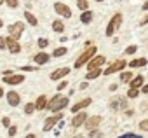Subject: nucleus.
Returning <instances> with one entry per match:
<instances>
[{
  "instance_id": "nucleus-42",
  "label": "nucleus",
  "mask_w": 148,
  "mask_h": 138,
  "mask_svg": "<svg viewBox=\"0 0 148 138\" xmlns=\"http://www.w3.org/2000/svg\"><path fill=\"white\" fill-rule=\"evenodd\" d=\"M25 7H26V11H30V9H32V2H28V0H26V2H25Z\"/></svg>"
},
{
  "instance_id": "nucleus-30",
  "label": "nucleus",
  "mask_w": 148,
  "mask_h": 138,
  "mask_svg": "<svg viewBox=\"0 0 148 138\" xmlns=\"http://www.w3.org/2000/svg\"><path fill=\"white\" fill-rule=\"evenodd\" d=\"M37 46H38L40 49H45V47L49 46V40H47V39H44V37H40V39H38V42H37Z\"/></svg>"
},
{
  "instance_id": "nucleus-24",
  "label": "nucleus",
  "mask_w": 148,
  "mask_h": 138,
  "mask_svg": "<svg viewBox=\"0 0 148 138\" xmlns=\"http://www.w3.org/2000/svg\"><path fill=\"white\" fill-rule=\"evenodd\" d=\"M66 52H68L66 47H56V49L52 51V56H54V58H61V56H64Z\"/></svg>"
},
{
  "instance_id": "nucleus-49",
  "label": "nucleus",
  "mask_w": 148,
  "mask_h": 138,
  "mask_svg": "<svg viewBox=\"0 0 148 138\" xmlns=\"http://www.w3.org/2000/svg\"><path fill=\"white\" fill-rule=\"evenodd\" d=\"M73 138H86L84 135H77V136H73Z\"/></svg>"
},
{
  "instance_id": "nucleus-18",
  "label": "nucleus",
  "mask_w": 148,
  "mask_h": 138,
  "mask_svg": "<svg viewBox=\"0 0 148 138\" xmlns=\"http://www.w3.org/2000/svg\"><path fill=\"white\" fill-rule=\"evenodd\" d=\"M92 18H94V14H92V11H82V14H80V21L84 23V25H89L91 21H92Z\"/></svg>"
},
{
  "instance_id": "nucleus-26",
  "label": "nucleus",
  "mask_w": 148,
  "mask_h": 138,
  "mask_svg": "<svg viewBox=\"0 0 148 138\" xmlns=\"http://www.w3.org/2000/svg\"><path fill=\"white\" fill-rule=\"evenodd\" d=\"M138 96H139V89L138 88H131L127 91V98H138Z\"/></svg>"
},
{
  "instance_id": "nucleus-37",
  "label": "nucleus",
  "mask_w": 148,
  "mask_h": 138,
  "mask_svg": "<svg viewBox=\"0 0 148 138\" xmlns=\"http://www.w3.org/2000/svg\"><path fill=\"white\" fill-rule=\"evenodd\" d=\"M21 70H25V72H35L37 68L35 66H21Z\"/></svg>"
},
{
  "instance_id": "nucleus-1",
  "label": "nucleus",
  "mask_w": 148,
  "mask_h": 138,
  "mask_svg": "<svg viewBox=\"0 0 148 138\" xmlns=\"http://www.w3.org/2000/svg\"><path fill=\"white\" fill-rule=\"evenodd\" d=\"M68 96H64V95H54L51 100H49V105H47V108L51 110V112H59V110H63L64 107H68Z\"/></svg>"
},
{
  "instance_id": "nucleus-35",
  "label": "nucleus",
  "mask_w": 148,
  "mask_h": 138,
  "mask_svg": "<svg viewBox=\"0 0 148 138\" xmlns=\"http://www.w3.org/2000/svg\"><path fill=\"white\" fill-rule=\"evenodd\" d=\"M120 138H139V135H134V133H125V135H122Z\"/></svg>"
},
{
  "instance_id": "nucleus-22",
  "label": "nucleus",
  "mask_w": 148,
  "mask_h": 138,
  "mask_svg": "<svg viewBox=\"0 0 148 138\" xmlns=\"http://www.w3.org/2000/svg\"><path fill=\"white\" fill-rule=\"evenodd\" d=\"M52 30H54L56 33H63V32H64V23H63L61 19H54V21H52Z\"/></svg>"
},
{
  "instance_id": "nucleus-7",
  "label": "nucleus",
  "mask_w": 148,
  "mask_h": 138,
  "mask_svg": "<svg viewBox=\"0 0 148 138\" xmlns=\"http://www.w3.org/2000/svg\"><path fill=\"white\" fill-rule=\"evenodd\" d=\"M106 63V58L103 56V54H94L92 58H91V61L87 63V68H89V70H92V68H101L103 65Z\"/></svg>"
},
{
  "instance_id": "nucleus-10",
  "label": "nucleus",
  "mask_w": 148,
  "mask_h": 138,
  "mask_svg": "<svg viewBox=\"0 0 148 138\" xmlns=\"http://www.w3.org/2000/svg\"><path fill=\"white\" fill-rule=\"evenodd\" d=\"M63 119V114H56V115H51V117H47L45 119V122H44V131H51L59 121Z\"/></svg>"
},
{
  "instance_id": "nucleus-34",
  "label": "nucleus",
  "mask_w": 148,
  "mask_h": 138,
  "mask_svg": "<svg viewBox=\"0 0 148 138\" xmlns=\"http://www.w3.org/2000/svg\"><path fill=\"white\" fill-rule=\"evenodd\" d=\"M2 126H4V128H9V126H11V119H9V117H4V119H2Z\"/></svg>"
},
{
  "instance_id": "nucleus-3",
  "label": "nucleus",
  "mask_w": 148,
  "mask_h": 138,
  "mask_svg": "<svg viewBox=\"0 0 148 138\" xmlns=\"http://www.w3.org/2000/svg\"><path fill=\"white\" fill-rule=\"evenodd\" d=\"M122 14L120 12H117V14H113L112 16V19H110V23H108V26H106V32H105V35L106 37H112V35H115V32L120 28V25H122Z\"/></svg>"
},
{
  "instance_id": "nucleus-39",
  "label": "nucleus",
  "mask_w": 148,
  "mask_h": 138,
  "mask_svg": "<svg viewBox=\"0 0 148 138\" xmlns=\"http://www.w3.org/2000/svg\"><path fill=\"white\" fill-rule=\"evenodd\" d=\"M141 93L148 95V84H143V86H141Z\"/></svg>"
},
{
  "instance_id": "nucleus-33",
  "label": "nucleus",
  "mask_w": 148,
  "mask_h": 138,
  "mask_svg": "<svg viewBox=\"0 0 148 138\" xmlns=\"http://www.w3.org/2000/svg\"><path fill=\"white\" fill-rule=\"evenodd\" d=\"M16 133H18V128L16 126H9V136L12 138V136H16Z\"/></svg>"
},
{
  "instance_id": "nucleus-47",
  "label": "nucleus",
  "mask_w": 148,
  "mask_h": 138,
  "mask_svg": "<svg viewBox=\"0 0 148 138\" xmlns=\"http://www.w3.org/2000/svg\"><path fill=\"white\" fill-rule=\"evenodd\" d=\"M25 138H35V135H33V133H28V135H26Z\"/></svg>"
},
{
  "instance_id": "nucleus-17",
  "label": "nucleus",
  "mask_w": 148,
  "mask_h": 138,
  "mask_svg": "<svg viewBox=\"0 0 148 138\" xmlns=\"http://www.w3.org/2000/svg\"><path fill=\"white\" fill-rule=\"evenodd\" d=\"M47 105H49V98L45 95H40L35 101V110H44V108H47Z\"/></svg>"
},
{
  "instance_id": "nucleus-4",
  "label": "nucleus",
  "mask_w": 148,
  "mask_h": 138,
  "mask_svg": "<svg viewBox=\"0 0 148 138\" xmlns=\"http://www.w3.org/2000/svg\"><path fill=\"white\" fill-rule=\"evenodd\" d=\"M125 66H127V61L125 59H117V61H113V63H110L106 66V70H103V75H112L115 72H122Z\"/></svg>"
},
{
  "instance_id": "nucleus-38",
  "label": "nucleus",
  "mask_w": 148,
  "mask_h": 138,
  "mask_svg": "<svg viewBox=\"0 0 148 138\" xmlns=\"http://www.w3.org/2000/svg\"><path fill=\"white\" fill-rule=\"evenodd\" d=\"M0 49H7V44H5V39L0 37Z\"/></svg>"
},
{
  "instance_id": "nucleus-51",
  "label": "nucleus",
  "mask_w": 148,
  "mask_h": 138,
  "mask_svg": "<svg viewBox=\"0 0 148 138\" xmlns=\"http://www.w3.org/2000/svg\"><path fill=\"white\" fill-rule=\"evenodd\" d=\"M94 2H105V0H94Z\"/></svg>"
},
{
  "instance_id": "nucleus-53",
  "label": "nucleus",
  "mask_w": 148,
  "mask_h": 138,
  "mask_svg": "<svg viewBox=\"0 0 148 138\" xmlns=\"http://www.w3.org/2000/svg\"><path fill=\"white\" fill-rule=\"evenodd\" d=\"M25 2H26V0H25Z\"/></svg>"
},
{
  "instance_id": "nucleus-19",
  "label": "nucleus",
  "mask_w": 148,
  "mask_h": 138,
  "mask_svg": "<svg viewBox=\"0 0 148 138\" xmlns=\"http://www.w3.org/2000/svg\"><path fill=\"white\" fill-rule=\"evenodd\" d=\"M146 65H148V59L146 58H136V59H132L129 63L131 68H139V66H146Z\"/></svg>"
},
{
  "instance_id": "nucleus-9",
  "label": "nucleus",
  "mask_w": 148,
  "mask_h": 138,
  "mask_svg": "<svg viewBox=\"0 0 148 138\" xmlns=\"http://www.w3.org/2000/svg\"><path fill=\"white\" fill-rule=\"evenodd\" d=\"M70 72H71L70 66H61V68H58V70H54L49 77H51V81H61V79H64Z\"/></svg>"
},
{
  "instance_id": "nucleus-52",
  "label": "nucleus",
  "mask_w": 148,
  "mask_h": 138,
  "mask_svg": "<svg viewBox=\"0 0 148 138\" xmlns=\"http://www.w3.org/2000/svg\"><path fill=\"white\" fill-rule=\"evenodd\" d=\"M2 4H4V0H0V6H2Z\"/></svg>"
},
{
  "instance_id": "nucleus-41",
  "label": "nucleus",
  "mask_w": 148,
  "mask_h": 138,
  "mask_svg": "<svg viewBox=\"0 0 148 138\" xmlns=\"http://www.w3.org/2000/svg\"><path fill=\"white\" fill-rule=\"evenodd\" d=\"M146 23H148V16H145V18L139 21V25H141V26H143V25H146Z\"/></svg>"
},
{
  "instance_id": "nucleus-14",
  "label": "nucleus",
  "mask_w": 148,
  "mask_h": 138,
  "mask_svg": "<svg viewBox=\"0 0 148 138\" xmlns=\"http://www.w3.org/2000/svg\"><path fill=\"white\" fill-rule=\"evenodd\" d=\"M99 122H101V115H91V117H87V121L84 122V126L91 131V129H96L99 126Z\"/></svg>"
},
{
  "instance_id": "nucleus-15",
  "label": "nucleus",
  "mask_w": 148,
  "mask_h": 138,
  "mask_svg": "<svg viewBox=\"0 0 148 138\" xmlns=\"http://www.w3.org/2000/svg\"><path fill=\"white\" fill-rule=\"evenodd\" d=\"M92 103V98H84V100H80V101H77L75 105L71 107V112L73 114H77V112H80V110H84L86 107H89Z\"/></svg>"
},
{
  "instance_id": "nucleus-11",
  "label": "nucleus",
  "mask_w": 148,
  "mask_h": 138,
  "mask_svg": "<svg viewBox=\"0 0 148 138\" xmlns=\"http://www.w3.org/2000/svg\"><path fill=\"white\" fill-rule=\"evenodd\" d=\"M5 44H7V49H9L12 54L21 52V46H19V42H18L16 39H12L11 35H9V37H5Z\"/></svg>"
},
{
  "instance_id": "nucleus-29",
  "label": "nucleus",
  "mask_w": 148,
  "mask_h": 138,
  "mask_svg": "<svg viewBox=\"0 0 148 138\" xmlns=\"http://www.w3.org/2000/svg\"><path fill=\"white\" fill-rule=\"evenodd\" d=\"M33 112H35V103H26V105H25V114L30 115V114H33Z\"/></svg>"
},
{
  "instance_id": "nucleus-20",
  "label": "nucleus",
  "mask_w": 148,
  "mask_h": 138,
  "mask_svg": "<svg viewBox=\"0 0 148 138\" xmlns=\"http://www.w3.org/2000/svg\"><path fill=\"white\" fill-rule=\"evenodd\" d=\"M145 84V77L143 75H138V77H132L131 79V82H129V86L131 88H138V89H141V86Z\"/></svg>"
},
{
  "instance_id": "nucleus-2",
  "label": "nucleus",
  "mask_w": 148,
  "mask_h": 138,
  "mask_svg": "<svg viewBox=\"0 0 148 138\" xmlns=\"http://www.w3.org/2000/svg\"><path fill=\"white\" fill-rule=\"evenodd\" d=\"M96 46H89V47H86V51L77 58V61H75V65H73V66H75V68H82L84 65H87L89 61H91V58L96 54Z\"/></svg>"
},
{
  "instance_id": "nucleus-48",
  "label": "nucleus",
  "mask_w": 148,
  "mask_h": 138,
  "mask_svg": "<svg viewBox=\"0 0 148 138\" xmlns=\"http://www.w3.org/2000/svg\"><path fill=\"white\" fill-rule=\"evenodd\" d=\"M4 96V89H2V86H0V98Z\"/></svg>"
},
{
  "instance_id": "nucleus-23",
  "label": "nucleus",
  "mask_w": 148,
  "mask_h": 138,
  "mask_svg": "<svg viewBox=\"0 0 148 138\" xmlns=\"http://www.w3.org/2000/svg\"><path fill=\"white\" fill-rule=\"evenodd\" d=\"M25 19H26V21H28V25H32V26H37V25H38L37 18H35L30 11H25Z\"/></svg>"
},
{
  "instance_id": "nucleus-16",
  "label": "nucleus",
  "mask_w": 148,
  "mask_h": 138,
  "mask_svg": "<svg viewBox=\"0 0 148 138\" xmlns=\"http://www.w3.org/2000/svg\"><path fill=\"white\" fill-rule=\"evenodd\" d=\"M49 59H51V56H49L47 52H44V51H40L38 54H35V56H33V61H35L37 65H47V63H49Z\"/></svg>"
},
{
  "instance_id": "nucleus-50",
  "label": "nucleus",
  "mask_w": 148,
  "mask_h": 138,
  "mask_svg": "<svg viewBox=\"0 0 148 138\" xmlns=\"http://www.w3.org/2000/svg\"><path fill=\"white\" fill-rule=\"evenodd\" d=\"M2 26H4V21H2V19H0V28H2Z\"/></svg>"
},
{
  "instance_id": "nucleus-6",
  "label": "nucleus",
  "mask_w": 148,
  "mask_h": 138,
  "mask_svg": "<svg viewBox=\"0 0 148 138\" xmlns=\"http://www.w3.org/2000/svg\"><path fill=\"white\" fill-rule=\"evenodd\" d=\"M54 11H56V14L61 16V18H66V19L71 18V9H70L66 4H63V2H56V4H54Z\"/></svg>"
},
{
  "instance_id": "nucleus-27",
  "label": "nucleus",
  "mask_w": 148,
  "mask_h": 138,
  "mask_svg": "<svg viewBox=\"0 0 148 138\" xmlns=\"http://www.w3.org/2000/svg\"><path fill=\"white\" fill-rule=\"evenodd\" d=\"M77 7H79L80 11H87L89 2H87V0H77Z\"/></svg>"
},
{
  "instance_id": "nucleus-40",
  "label": "nucleus",
  "mask_w": 148,
  "mask_h": 138,
  "mask_svg": "<svg viewBox=\"0 0 148 138\" xmlns=\"http://www.w3.org/2000/svg\"><path fill=\"white\" fill-rule=\"evenodd\" d=\"M12 74H14L12 70H4V72H2V75H4V77H7V75H12Z\"/></svg>"
},
{
  "instance_id": "nucleus-36",
  "label": "nucleus",
  "mask_w": 148,
  "mask_h": 138,
  "mask_svg": "<svg viewBox=\"0 0 148 138\" xmlns=\"http://www.w3.org/2000/svg\"><path fill=\"white\" fill-rule=\"evenodd\" d=\"M66 86H68V82H66V81H61V82H59V86H58V91H63Z\"/></svg>"
},
{
  "instance_id": "nucleus-44",
  "label": "nucleus",
  "mask_w": 148,
  "mask_h": 138,
  "mask_svg": "<svg viewBox=\"0 0 148 138\" xmlns=\"http://www.w3.org/2000/svg\"><path fill=\"white\" fill-rule=\"evenodd\" d=\"M141 9H143V11H148V0H146L145 4H143V7H141Z\"/></svg>"
},
{
  "instance_id": "nucleus-5",
  "label": "nucleus",
  "mask_w": 148,
  "mask_h": 138,
  "mask_svg": "<svg viewBox=\"0 0 148 138\" xmlns=\"http://www.w3.org/2000/svg\"><path fill=\"white\" fill-rule=\"evenodd\" d=\"M7 30H9V35H11L12 39L19 40V37H21V35H23V32H25V23H23V21H16V23L9 25V26H7Z\"/></svg>"
},
{
  "instance_id": "nucleus-8",
  "label": "nucleus",
  "mask_w": 148,
  "mask_h": 138,
  "mask_svg": "<svg viewBox=\"0 0 148 138\" xmlns=\"http://www.w3.org/2000/svg\"><path fill=\"white\" fill-rule=\"evenodd\" d=\"M87 114L84 112V110H80V112H77L75 115H73V119H71V128H80V126H84V122L87 121Z\"/></svg>"
},
{
  "instance_id": "nucleus-13",
  "label": "nucleus",
  "mask_w": 148,
  "mask_h": 138,
  "mask_svg": "<svg viewBox=\"0 0 148 138\" xmlns=\"http://www.w3.org/2000/svg\"><path fill=\"white\" fill-rule=\"evenodd\" d=\"M5 98H7V103H9L11 107H18V105L21 103V96H19V93H16V91H9V93L5 95Z\"/></svg>"
},
{
  "instance_id": "nucleus-28",
  "label": "nucleus",
  "mask_w": 148,
  "mask_h": 138,
  "mask_svg": "<svg viewBox=\"0 0 148 138\" xmlns=\"http://www.w3.org/2000/svg\"><path fill=\"white\" fill-rule=\"evenodd\" d=\"M4 4H5L7 7H11V9H18V6H19L18 0H4Z\"/></svg>"
},
{
  "instance_id": "nucleus-46",
  "label": "nucleus",
  "mask_w": 148,
  "mask_h": 138,
  "mask_svg": "<svg viewBox=\"0 0 148 138\" xmlns=\"http://www.w3.org/2000/svg\"><path fill=\"white\" fill-rule=\"evenodd\" d=\"M132 114H134V110H127V112H125V115H127V117H131Z\"/></svg>"
},
{
  "instance_id": "nucleus-25",
  "label": "nucleus",
  "mask_w": 148,
  "mask_h": 138,
  "mask_svg": "<svg viewBox=\"0 0 148 138\" xmlns=\"http://www.w3.org/2000/svg\"><path fill=\"white\" fill-rule=\"evenodd\" d=\"M131 79H132V72H122V74H120V81H122V82H127V84H129Z\"/></svg>"
},
{
  "instance_id": "nucleus-32",
  "label": "nucleus",
  "mask_w": 148,
  "mask_h": 138,
  "mask_svg": "<svg viewBox=\"0 0 148 138\" xmlns=\"http://www.w3.org/2000/svg\"><path fill=\"white\" fill-rule=\"evenodd\" d=\"M138 51V46H129L127 49H125V54H134Z\"/></svg>"
},
{
  "instance_id": "nucleus-12",
  "label": "nucleus",
  "mask_w": 148,
  "mask_h": 138,
  "mask_svg": "<svg viewBox=\"0 0 148 138\" xmlns=\"http://www.w3.org/2000/svg\"><path fill=\"white\" fill-rule=\"evenodd\" d=\"M4 82H5V84H9V86L21 84V82H25V75H21V74H12V75L4 77Z\"/></svg>"
},
{
  "instance_id": "nucleus-45",
  "label": "nucleus",
  "mask_w": 148,
  "mask_h": 138,
  "mask_svg": "<svg viewBox=\"0 0 148 138\" xmlns=\"http://www.w3.org/2000/svg\"><path fill=\"white\" fill-rule=\"evenodd\" d=\"M117 88H119L117 84H112V86H110V91H117Z\"/></svg>"
},
{
  "instance_id": "nucleus-21",
  "label": "nucleus",
  "mask_w": 148,
  "mask_h": 138,
  "mask_svg": "<svg viewBox=\"0 0 148 138\" xmlns=\"http://www.w3.org/2000/svg\"><path fill=\"white\" fill-rule=\"evenodd\" d=\"M101 74H103L101 68H92V70H89V72L86 74V79H87V81H92V79H98Z\"/></svg>"
},
{
  "instance_id": "nucleus-43",
  "label": "nucleus",
  "mask_w": 148,
  "mask_h": 138,
  "mask_svg": "<svg viewBox=\"0 0 148 138\" xmlns=\"http://www.w3.org/2000/svg\"><path fill=\"white\" fill-rule=\"evenodd\" d=\"M87 88H89V84H87V82H82V84H80V89H87Z\"/></svg>"
},
{
  "instance_id": "nucleus-31",
  "label": "nucleus",
  "mask_w": 148,
  "mask_h": 138,
  "mask_svg": "<svg viewBox=\"0 0 148 138\" xmlns=\"http://www.w3.org/2000/svg\"><path fill=\"white\" fill-rule=\"evenodd\" d=\"M139 129L141 131H148V119H145V121L139 122Z\"/></svg>"
}]
</instances>
